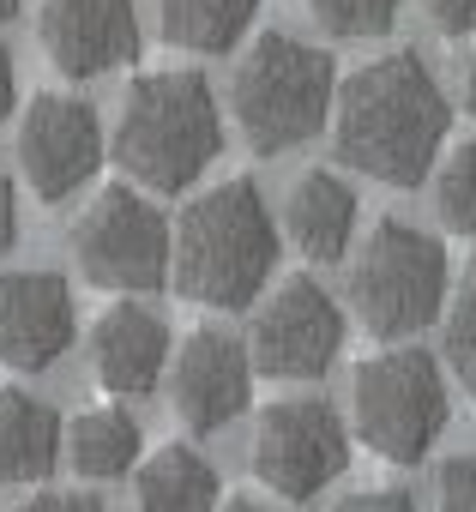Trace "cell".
<instances>
[{
    "mask_svg": "<svg viewBox=\"0 0 476 512\" xmlns=\"http://www.w3.org/2000/svg\"><path fill=\"white\" fill-rule=\"evenodd\" d=\"M446 133H452V103L440 97V79L422 67V55L410 49L374 55L332 97L338 157L386 187H422L434 175Z\"/></svg>",
    "mask_w": 476,
    "mask_h": 512,
    "instance_id": "cell-1",
    "label": "cell"
},
{
    "mask_svg": "<svg viewBox=\"0 0 476 512\" xmlns=\"http://www.w3.org/2000/svg\"><path fill=\"white\" fill-rule=\"evenodd\" d=\"M278 272V223L266 193L235 175L211 193H199L181 223H175V247H169V278L187 302L199 308H248Z\"/></svg>",
    "mask_w": 476,
    "mask_h": 512,
    "instance_id": "cell-2",
    "label": "cell"
},
{
    "mask_svg": "<svg viewBox=\"0 0 476 512\" xmlns=\"http://www.w3.org/2000/svg\"><path fill=\"white\" fill-rule=\"evenodd\" d=\"M109 145H115V163L145 193L193 187L223 151V115H217L211 79L193 73V67H169V73L133 79Z\"/></svg>",
    "mask_w": 476,
    "mask_h": 512,
    "instance_id": "cell-3",
    "label": "cell"
},
{
    "mask_svg": "<svg viewBox=\"0 0 476 512\" xmlns=\"http://www.w3.org/2000/svg\"><path fill=\"white\" fill-rule=\"evenodd\" d=\"M332 97H338L332 55L314 49V43H302V37H284V31H266L242 55L235 85H229L235 127H242V139L260 157H278V151L308 145L326 127Z\"/></svg>",
    "mask_w": 476,
    "mask_h": 512,
    "instance_id": "cell-4",
    "label": "cell"
},
{
    "mask_svg": "<svg viewBox=\"0 0 476 512\" xmlns=\"http://www.w3.org/2000/svg\"><path fill=\"white\" fill-rule=\"evenodd\" d=\"M344 290H350L356 320L374 338H410V332L434 326L446 308V290H452L446 241L404 217H386V223H374V235L350 260Z\"/></svg>",
    "mask_w": 476,
    "mask_h": 512,
    "instance_id": "cell-5",
    "label": "cell"
},
{
    "mask_svg": "<svg viewBox=\"0 0 476 512\" xmlns=\"http://www.w3.org/2000/svg\"><path fill=\"white\" fill-rule=\"evenodd\" d=\"M350 416H356V434L374 458L422 464L452 416L440 362L416 344H392V350L362 356L350 374Z\"/></svg>",
    "mask_w": 476,
    "mask_h": 512,
    "instance_id": "cell-6",
    "label": "cell"
},
{
    "mask_svg": "<svg viewBox=\"0 0 476 512\" xmlns=\"http://www.w3.org/2000/svg\"><path fill=\"white\" fill-rule=\"evenodd\" d=\"M169 247H175V223L133 187H103L85 205V217L73 223V260H79L85 284L115 290V296L163 290Z\"/></svg>",
    "mask_w": 476,
    "mask_h": 512,
    "instance_id": "cell-7",
    "label": "cell"
},
{
    "mask_svg": "<svg viewBox=\"0 0 476 512\" xmlns=\"http://www.w3.org/2000/svg\"><path fill=\"white\" fill-rule=\"evenodd\" d=\"M350 464V428L326 398H278L254 428V476L284 500H314Z\"/></svg>",
    "mask_w": 476,
    "mask_h": 512,
    "instance_id": "cell-8",
    "label": "cell"
},
{
    "mask_svg": "<svg viewBox=\"0 0 476 512\" xmlns=\"http://www.w3.org/2000/svg\"><path fill=\"white\" fill-rule=\"evenodd\" d=\"M338 350H344V308L308 272L302 278H284L260 302L254 332H248L254 368L260 374H278V380H320L338 362Z\"/></svg>",
    "mask_w": 476,
    "mask_h": 512,
    "instance_id": "cell-9",
    "label": "cell"
},
{
    "mask_svg": "<svg viewBox=\"0 0 476 512\" xmlns=\"http://www.w3.org/2000/svg\"><path fill=\"white\" fill-rule=\"evenodd\" d=\"M103 121L85 97L67 91H37L25 121H19V169L37 187L43 205L73 199L97 169H103Z\"/></svg>",
    "mask_w": 476,
    "mask_h": 512,
    "instance_id": "cell-10",
    "label": "cell"
},
{
    "mask_svg": "<svg viewBox=\"0 0 476 512\" xmlns=\"http://www.w3.org/2000/svg\"><path fill=\"white\" fill-rule=\"evenodd\" d=\"M79 338V308L61 272H7L0 278V368L43 374Z\"/></svg>",
    "mask_w": 476,
    "mask_h": 512,
    "instance_id": "cell-11",
    "label": "cell"
},
{
    "mask_svg": "<svg viewBox=\"0 0 476 512\" xmlns=\"http://www.w3.org/2000/svg\"><path fill=\"white\" fill-rule=\"evenodd\" d=\"M169 398H175V416L193 428V434H211L223 422H235L254 398V356L242 338H229L217 326H199L187 332L175 368H169Z\"/></svg>",
    "mask_w": 476,
    "mask_h": 512,
    "instance_id": "cell-12",
    "label": "cell"
},
{
    "mask_svg": "<svg viewBox=\"0 0 476 512\" xmlns=\"http://www.w3.org/2000/svg\"><path fill=\"white\" fill-rule=\"evenodd\" d=\"M43 49L67 79H103L139 61V13L133 0H43Z\"/></svg>",
    "mask_w": 476,
    "mask_h": 512,
    "instance_id": "cell-13",
    "label": "cell"
},
{
    "mask_svg": "<svg viewBox=\"0 0 476 512\" xmlns=\"http://www.w3.org/2000/svg\"><path fill=\"white\" fill-rule=\"evenodd\" d=\"M91 368H97L103 392H115V398L157 392V380L169 368V326H163V314L133 302V296L109 302L97 314V326H91Z\"/></svg>",
    "mask_w": 476,
    "mask_h": 512,
    "instance_id": "cell-14",
    "label": "cell"
},
{
    "mask_svg": "<svg viewBox=\"0 0 476 512\" xmlns=\"http://www.w3.org/2000/svg\"><path fill=\"white\" fill-rule=\"evenodd\" d=\"M284 235L296 241L302 260L332 266L356 241V193L344 187V175L332 169H302L290 199H284Z\"/></svg>",
    "mask_w": 476,
    "mask_h": 512,
    "instance_id": "cell-15",
    "label": "cell"
},
{
    "mask_svg": "<svg viewBox=\"0 0 476 512\" xmlns=\"http://www.w3.org/2000/svg\"><path fill=\"white\" fill-rule=\"evenodd\" d=\"M55 464H61V416L25 386H0V488L49 482Z\"/></svg>",
    "mask_w": 476,
    "mask_h": 512,
    "instance_id": "cell-16",
    "label": "cell"
},
{
    "mask_svg": "<svg viewBox=\"0 0 476 512\" xmlns=\"http://www.w3.org/2000/svg\"><path fill=\"white\" fill-rule=\"evenodd\" d=\"M61 458L91 476V482H109V476H127L139 458H145V428L115 410V404H97L85 416H73V428H61Z\"/></svg>",
    "mask_w": 476,
    "mask_h": 512,
    "instance_id": "cell-17",
    "label": "cell"
},
{
    "mask_svg": "<svg viewBox=\"0 0 476 512\" xmlns=\"http://www.w3.org/2000/svg\"><path fill=\"white\" fill-rule=\"evenodd\" d=\"M133 494H139V512H217V470L205 452L175 440L139 458Z\"/></svg>",
    "mask_w": 476,
    "mask_h": 512,
    "instance_id": "cell-18",
    "label": "cell"
},
{
    "mask_svg": "<svg viewBox=\"0 0 476 512\" xmlns=\"http://www.w3.org/2000/svg\"><path fill=\"white\" fill-rule=\"evenodd\" d=\"M163 13V37L175 49H193V55H229L235 43L248 37L260 0H157Z\"/></svg>",
    "mask_w": 476,
    "mask_h": 512,
    "instance_id": "cell-19",
    "label": "cell"
},
{
    "mask_svg": "<svg viewBox=\"0 0 476 512\" xmlns=\"http://www.w3.org/2000/svg\"><path fill=\"white\" fill-rule=\"evenodd\" d=\"M434 211H440L446 229L476 235V139L452 145L446 163L434 169Z\"/></svg>",
    "mask_w": 476,
    "mask_h": 512,
    "instance_id": "cell-20",
    "label": "cell"
},
{
    "mask_svg": "<svg viewBox=\"0 0 476 512\" xmlns=\"http://www.w3.org/2000/svg\"><path fill=\"white\" fill-rule=\"evenodd\" d=\"M440 314H446V368L476 398V260L464 266L458 290H446V308Z\"/></svg>",
    "mask_w": 476,
    "mask_h": 512,
    "instance_id": "cell-21",
    "label": "cell"
},
{
    "mask_svg": "<svg viewBox=\"0 0 476 512\" xmlns=\"http://www.w3.org/2000/svg\"><path fill=\"white\" fill-rule=\"evenodd\" d=\"M308 19L338 43H362L398 25V0H308Z\"/></svg>",
    "mask_w": 476,
    "mask_h": 512,
    "instance_id": "cell-22",
    "label": "cell"
},
{
    "mask_svg": "<svg viewBox=\"0 0 476 512\" xmlns=\"http://www.w3.org/2000/svg\"><path fill=\"white\" fill-rule=\"evenodd\" d=\"M440 512H476V452L440 470Z\"/></svg>",
    "mask_w": 476,
    "mask_h": 512,
    "instance_id": "cell-23",
    "label": "cell"
},
{
    "mask_svg": "<svg viewBox=\"0 0 476 512\" xmlns=\"http://www.w3.org/2000/svg\"><path fill=\"white\" fill-rule=\"evenodd\" d=\"M422 13L440 37H476V0H422Z\"/></svg>",
    "mask_w": 476,
    "mask_h": 512,
    "instance_id": "cell-24",
    "label": "cell"
},
{
    "mask_svg": "<svg viewBox=\"0 0 476 512\" xmlns=\"http://www.w3.org/2000/svg\"><path fill=\"white\" fill-rule=\"evenodd\" d=\"M19 512H103V500L79 488H37L31 500H19Z\"/></svg>",
    "mask_w": 476,
    "mask_h": 512,
    "instance_id": "cell-25",
    "label": "cell"
},
{
    "mask_svg": "<svg viewBox=\"0 0 476 512\" xmlns=\"http://www.w3.org/2000/svg\"><path fill=\"white\" fill-rule=\"evenodd\" d=\"M338 512H416V500L404 488H362V494L338 500Z\"/></svg>",
    "mask_w": 476,
    "mask_h": 512,
    "instance_id": "cell-26",
    "label": "cell"
},
{
    "mask_svg": "<svg viewBox=\"0 0 476 512\" xmlns=\"http://www.w3.org/2000/svg\"><path fill=\"white\" fill-rule=\"evenodd\" d=\"M19 241V199H13V181L0 175V253Z\"/></svg>",
    "mask_w": 476,
    "mask_h": 512,
    "instance_id": "cell-27",
    "label": "cell"
},
{
    "mask_svg": "<svg viewBox=\"0 0 476 512\" xmlns=\"http://www.w3.org/2000/svg\"><path fill=\"white\" fill-rule=\"evenodd\" d=\"M13 97H19V73H13V55L0 49V121L13 115Z\"/></svg>",
    "mask_w": 476,
    "mask_h": 512,
    "instance_id": "cell-28",
    "label": "cell"
},
{
    "mask_svg": "<svg viewBox=\"0 0 476 512\" xmlns=\"http://www.w3.org/2000/svg\"><path fill=\"white\" fill-rule=\"evenodd\" d=\"M217 512H278V506H266V500H248V494H235L229 506H217Z\"/></svg>",
    "mask_w": 476,
    "mask_h": 512,
    "instance_id": "cell-29",
    "label": "cell"
},
{
    "mask_svg": "<svg viewBox=\"0 0 476 512\" xmlns=\"http://www.w3.org/2000/svg\"><path fill=\"white\" fill-rule=\"evenodd\" d=\"M464 103H470V115H476V49H470V61H464Z\"/></svg>",
    "mask_w": 476,
    "mask_h": 512,
    "instance_id": "cell-30",
    "label": "cell"
},
{
    "mask_svg": "<svg viewBox=\"0 0 476 512\" xmlns=\"http://www.w3.org/2000/svg\"><path fill=\"white\" fill-rule=\"evenodd\" d=\"M19 19V0H0V25H13Z\"/></svg>",
    "mask_w": 476,
    "mask_h": 512,
    "instance_id": "cell-31",
    "label": "cell"
}]
</instances>
